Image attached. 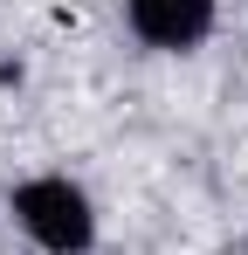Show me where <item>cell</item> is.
Masks as SVG:
<instances>
[{
  "label": "cell",
  "mask_w": 248,
  "mask_h": 255,
  "mask_svg": "<svg viewBox=\"0 0 248 255\" xmlns=\"http://www.w3.org/2000/svg\"><path fill=\"white\" fill-rule=\"evenodd\" d=\"M124 14H131L138 42L165 48V55L200 48L207 28H214V0H124Z\"/></svg>",
  "instance_id": "2"
},
{
  "label": "cell",
  "mask_w": 248,
  "mask_h": 255,
  "mask_svg": "<svg viewBox=\"0 0 248 255\" xmlns=\"http://www.w3.org/2000/svg\"><path fill=\"white\" fill-rule=\"evenodd\" d=\"M14 221L21 235L48 255H90L97 242V214H90V193L62 172H41V179H21L14 186Z\"/></svg>",
  "instance_id": "1"
}]
</instances>
